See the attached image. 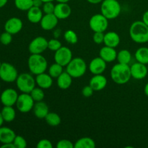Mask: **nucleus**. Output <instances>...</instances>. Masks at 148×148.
I'll list each match as a JSON object with an SVG mask.
<instances>
[{"instance_id": "c03bdc74", "label": "nucleus", "mask_w": 148, "mask_h": 148, "mask_svg": "<svg viewBox=\"0 0 148 148\" xmlns=\"http://www.w3.org/2000/svg\"><path fill=\"white\" fill-rule=\"evenodd\" d=\"M143 21L144 22L145 24L148 26V10L143 14Z\"/></svg>"}, {"instance_id": "a211bd4d", "label": "nucleus", "mask_w": 148, "mask_h": 148, "mask_svg": "<svg viewBox=\"0 0 148 148\" xmlns=\"http://www.w3.org/2000/svg\"><path fill=\"white\" fill-rule=\"evenodd\" d=\"M106 77L101 74V75H94L90 79L89 85L94 90V91H101L103 90L107 85Z\"/></svg>"}, {"instance_id": "c756f323", "label": "nucleus", "mask_w": 148, "mask_h": 148, "mask_svg": "<svg viewBox=\"0 0 148 148\" xmlns=\"http://www.w3.org/2000/svg\"><path fill=\"white\" fill-rule=\"evenodd\" d=\"M46 123L51 127H57L61 124V117L56 113L49 112L45 117Z\"/></svg>"}, {"instance_id": "f3484780", "label": "nucleus", "mask_w": 148, "mask_h": 148, "mask_svg": "<svg viewBox=\"0 0 148 148\" xmlns=\"http://www.w3.org/2000/svg\"><path fill=\"white\" fill-rule=\"evenodd\" d=\"M72 9L67 3H58L55 5L53 14L59 20H64L71 15Z\"/></svg>"}, {"instance_id": "f8f14e48", "label": "nucleus", "mask_w": 148, "mask_h": 148, "mask_svg": "<svg viewBox=\"0 0 148 148\" xmlns=\"http://www.w3.org/2000/svg\"><path fill=\"white\" fill-rule=\"evenodd\" d=\"M18 96V93L13 88H7L1 92L0 101L4 106H13L16 104Z\"/></svg>"}, {"instance_id": "4c0bfd02", "label": "nucleus", "mask_w": 148, "mask_h": 148, "mask_svg": "<svg viewBox=\"0 0 148 148\" xmlns=\"http://www.w3.org/2000/svg\"><path fill=\"white\" fill-rule=\"evenodd\" d=\"M55 5L53 4V1L45 2L43 3V6H42V10H43V13H45V14H51V13H53Z\"/></svg>"}, {"instance_id": "ddd939ff", "label": "nucleus", "mask_w": 148, "mask_h": 148, "mask_svg": "<svg viewBox=\"0 0 148 148\" xmlns=\"http://www.w3.org/2000/svg\"><path fill=\"white\" fill-rule=\"evenodd\" d=\"M23 21L18 17H11L6 21L4 24V30L12 35L20 33L23 29Z\"/></svg>"}, {"instance_id": "20e7f679", "label": "nucleus", "mask_w": 148, "mask_h": 148, "mask_svg": "<svg viewBox=\"0 0 148 148\" xmlns=\"http://www.w3.org/2000/svg\"><path fill=\"white\" fill-rule=\"evenodd\" d=\"M121 12V4L117 0H103L101 2V14L108 20H113L118 17Z\"/></svg>"}, {"instance_id": "a18cd8bd", "label": "nucleus", "mask_w": 148, "mask_h": 148, "mask_svg": "<svg viewBox=\"0 0 148 148\" xmlns=\"http://www.w3.org/2000/svg\"><path fill=\"white\" fill-rule=\"evenodd\" d=\"M1 148H15V147H14V145L13 144V143H10L2 144V145L1 146Z\"/></svg>"}, {"instance_id": "7ed1b4c3", "label": "nucleus", "mask_w": 148, "mask_h": 148, "mask_svg": "<svg viewBox=\"0 0 148 148\" xmlns=\"http://www.w3.org/2000/svg\"><path fill=\"white\" fill-rule=\"evenodd\" d=\"M27 65L30 72L33 75H38L46 72L48 62L46 58L41 54H31L27 60Z\"/></svg>"}, {"instance_id": "423d86ee", "label": "nucleus", "mask_w": 148, "mask_h": 148, "mask_svg": "<svg viewBox=\"0 0 148 148\" xmlns=\"http://www.w3.org/2000/svg\"><path fill=\"white\" fill-rule=\"evenodd\" d=\"M16 84L19 90L25 93H30L36 88V78L28 73H22L18 75L16 79Z\"/></svg>"}, {"instance_id": "603ef678", "label": "nucleus", "mask_w": 148, "mask_h": 148, "mask_svg": "<svg viewBox=\"0 0 148 148\" xmlns=\"http://www.w3.org/2000/svg\"><path fill=\"white\" fill-rule=\"evenodd\" d=\"M58 3H68L69 0H56Z\"/></svg>"}, {"instance_id": "79ce46f5", "label": "nucleus", "mask_w": 148, "mask_h": 148, "mask_svg": "<svg viewBox=\"0 0 148 148\" xmlns=\"http://www.w3.org/2000/svg\"><path fill=\"white\" fill-rule=\"evenodd\" d=\"M93 92H94V90L91 88L90 85H87V86H85L82 90V95H83L84 97H85V98H90V96H92Z\"/></svg>"}, {"instance_id": "e433bc0d", "label": "nucleus", "mask_w": 148, "mask_h": 148, "mask_svg": "<svg viewBox=\"0 0 148 148\" xmlns=\"http://www.w3.org/2000/svg\"><path fill=\"white\" fill-rule=\"evenodd\" d=\"M12 41V35L5 31L0 35V42L4 46H8Z\"/></svg>"}, {"instance_id": "393cba45", "label": "nucleus", "mask_w": 148, "mask_h": 148, "mask_svg": "<svg viewBox=\"0 0 148 148\" xmlns=\"http://www.w3.org/2000/svg\"><path fill=\"white\" fill-rule=\"evenodd\" d=\"M72 77L65 71L57 77V85L60 89L66 90L72 85Z\"/></svg>"}, {"instance_id": "412c9836", "label": "nucleus", "mask_w": 148, "mask_h": 148, "mask_svg": "<svg viewBox=\"0 0 148 148\" xmlns=\"http://www.w3.org/2000/svg\"><path fill=\"white\" fill-rule=\"evenodd\" d=\"M121 38L119 35L114 31H109L104 36L103 43L105 46L112 48H116L119 45Z\"/></svg>"}, {"instance_id": "c9c22d12", "label": "nucleus", "mask_w": 148, "mask_h": 148, "mask_svg": "<svg viewBox=\"0 0 148 148\" xmlns=\"http://www.w3.org/2000/svg\"><path fill=\"white\" fill-rule=\"evenodd\" d=\"M13 144L15 148H25L27 147V141L23 137L20 135H16Z\"/></svg>"}, {"instance_id": "ea45409f", "label": "nucleus", "mask_w": 148, "mask_h": 148, "mask_svg": "<svg viewBox=\"0 0 148 148\" xmlns=\"http://www.w3.org/2000/svg\"><path fill=\"white\" fill-rule=\"evenodd\" d=\"M104 36H105V34L103 32H95L93 36H92L94 43H96V44H101V43H103Z\"/></svg>"}, {"instance_id": "39448f33", "label": "nucleus", "mask_w": 148, "mask_h": 148, "mask_svg": "<svg viewBox=\"0 0 148 148\" xmlns=\"http://www.w3.org/2000/svg\"><path fill=\"white\" fill-rule=\"evenodd\" d=\"M87 64L83 59L76 57L72 59L66 66V72L73 78H79L83 76L87 71Z\"/></svg>"}, {"instance_id": "6e6d98bb", "label": "nucleus", "mask_w": 148, "mask_h": 148, "mask_svg": "<svg viewBox=\"0 0 148 148\" xmlns=\"http://www.w3.org/2000/svg\"><path fill=\"white\" fill-rule=\"evenodd\" d=\"M147 69H148V64H147Z\"/></svg>"}, {"instance_id": "bb28decb", "label": "nucleus", "mask_w": 148, "mask_h": 148, "mask_svg": "<svg viewBox=\"0 0 148 148\" xmlns=\"http://www.w3.org/2000/svg\"><path fill=\"white\" fill-rule=\"evenodd\" d=\"M134 56L137 62L147 65L148 64V48L140 47L135 51Z\"/></svg>"}, {"instance_id": "8fccbe9b", "label": "nucleus", "mask_w": 148, "mask_h": 148, "mask_svg": "<svg viewBox=\"0 0 148 148\" xmlns=\"http://www.w3.org/2000/svg\"><path fill=\"white\" fill-rule=\"evenodd\" d=\"M144 92L145 94L146 95V96L148 97V82L147 84L145 85V86L144 88Z\"/></svg>"}, {"instance_id": "5fc2aeb1", "label": "nucleus", "mask_w": 148, "mask_h": 148, "mask_svg": "<svg viewBox=\"0 0 148 148\" xmlns=\"http://www.w3.org/2000/svg\"><path fill=\"white\" fill-rule=\"evenodd\" d=\"M1 64H2V63H1V61H0V67H1Z\"/></svg>"}, {"instance_id": "864d4df0", "label": "nucleus", "mask_w": 148, "mask_h": 148, "mask_svg": "<svg viewBox=\"0 0 148 148\" xmlns=\"http://www.w3.org/2000/svg\"><path fill=\"white\" fill-rule=\"evenodd\" d=\"M43 3L45 2H50V1H53L54 0H41Z\"/></svg>"}, {"instance_id": "dca6fc26", "label": "nucleus", "mask_w": 148, "mask_h": 148, "mask_svg": "<svg viewBox=\"0 0 148 148\" xmlns=\"http://www.w3.org/2000/svg\"><path fill=\"white\" fill-rule=\"evenodd\" d=\"M59 23V19L53 13L45 14L40 22V27L44 30H51L56 27Z\"/></svg>"}, {"instance_id": "aec40b11", "label": "nucleus", "mask_w": 148, "mask_h": 148, "mask_svg": "<svg viewBox=\"0 0 148 148\" xmlns=\"http://www.w3.org/2000/svg\"><path fill=\"white\" fill-rule=\"evenodd\" d=\"M36 85L42 89H49L53 85V77L49 74L45 72L36 75Z\"/></svg>"}, {"instance_id": "4be33fe9", "label": "nucleus", "mask_w": 148, "mask_h": 148, "mask_svg": "<svg viewBox=\"0 0 148 148\" xmlns=\"http://www.w3.org/2000/svg\"><path fill=\"white\" fill-rule=\"evenodd\" d=\"M16 134L12 129L7 127H0V143L2 144L13 143Z\"/></svg>"}, {"instance_id": "2f4dec72", "label": "nucleus", "mask_w": 148, "mask_h": 148, "mask_svg": "<svg viewBox=\"0 0 148 148\" xmlns=\"http://www.w3.org/2000/svg\"><path fill=\"white\" fill-rule=\"evenodd\" d=\"M63 67L62 65L56 63L51 65L49 68V74L53 78H56L57 79L58 77L64 72Z\"/></svg>"}, {"instance_id": "a878e982", "label": "nucleus", "mask_w": 148, "mask_h": 148, "mask_svg": "<svg viewBox=\"0 0 148 148\" xmlns=\"http://www.w3.org/2000/svg\"><path fill=\"white\" fill-rule=\"evenodd\" d=\"M3 119L6 122H12L16 117V111L12 106H4L1 111Z\"/></svg>"}, {"instance_id": "3c124183", "label": "nucleus", "mask_w": 148, "mask_h": 148, "mask_svg": "<svg viewBox=\"0 0 148 148\" xmlns=\"http://www.w3.org/2000/svg\"><path fill=\"white\" fill-rule=\"evenodd\" d=\"M4 119H3V117H2V115H1V111H0V127L2 126L3 123H4Z\"/></svg>"}, {"instance_id": "473e14b6", "label": "nucleus", "mask_w": 148, "mask_h": 148, "mask_svg": "<svg viewBox=\"0 0 148 148\" xmlns=\"http://www.w3.org/2000/svg\"><path fill=\"white\" fill-rule=\"evenodd\" d=\"M64 38L68 43L76 44L78 41V37L77 33L72 30H67L64 33Z\"/></svg>"}, {"instance_id": "7c9ffc66", "label": "nucleus", "mask_w": 148, "mask_h": 148, "mask_svg": "<svg viewBox=\"0 0 148 148\" xmlns=\"http://www.w3.org/2000/svg\"><path fill=\"white\" fill-rule=\"evenodd\" d=\"M14 5L21 11H28L33 6V0H14Z\"/></svg>"}, {"instance_id": "9d476101", "label": "nucleus", "mask_w": 148, "mask_h": 148, "mask_svg": "<svg viewBox=\"0 0 148 148\" xmlns=\"http://www.w3.org/2000/svg\"><path fill=\"white\" fill-rule=\"evenodd\" d=\"M48 41L49 40L43 36L35 38L29 44V52L31 54H41L48 49Z\"/></svg>"}, {"instance_id": "4468645a", "label": "nucleus", "mask_w": 148, "mask_h": 148, "mask_svg": "<svg viewBox=\"0 0 148 148\" xmlns=\"http://www.w3.org/2000/svg\"><path fill=\"white\" fill-rule=\"evenodd\" d=\"M130 70H131L132 77L138 80L145 78L148 74L147 66H146V64L138 62L134 63L130 66Z\"/></svg>"}, {"instance_id": "a19ab883", "label": "nucleus", "mask_w": 148, "mask_h": 148, "mask_svg": "<svg viewBox=\"0 0 148 148\" xmlns=\"http://www.w3.org/2000/svg\"><path fill=\"white\" fill-rule=\"evenodd\" d=\"M36 147L37 148H53V145L50 140L43 139L37 143Z\"/></svg>"}, {"instance_id": "37998d69", "label": "nucleus", "mask_w": 148, "mask_h": 148, "mask_svg": "<svg viewBox=\"0 0 148 148\" xmlns=\"http://www.w3.org/2000/svg\"><path fill=\"white\" fill-rule=\"evenodd\" d=\"M33 4L34 7H40L43 6V2L41 0H33Z\"/></svg>"}, {"instance_id": "49530a36", "label": "nucleus", "mask_w": 148, "mask_h": 148, "mask_svg": "<svg viewBox=\"0 0 148 148\" xmlns=\"http://www.w3.org/2000/svg\"><path fill=\"white\" fill-rule=\"evenodd\" d=\"M61 34H62V30L60 29H56L55 31L53 32V36H54V38H59L60 37Z\"/></svg>"}, {"instance_id": "f704fd0d", "label": "nucleus", "mask_w": 148, "mask_h": 148, "mask_svg": "<svg viewBox=\"0 0 148 148\" xmlns=\"http://www.w3.org/2000/svg\"><path fill=\"white\" fill-rule=\"evenodd\" d=\"M62 47V43L57 38L51 39L48 41V49L52 51H56Z\"/></svg>"}, {"instance_id": "c85d7f7f", "label": "nucleus", "mask_w": 148, "mask_h": 148, "mask_svg": "<svg viewBox=\"0 0 148 148\" xmlns=\"http://www.w3.org/2000/svg\"><path fill=\"white\" fill-rule=\"evenodd\" d=\"M116 59L119 63L129 64L132 60V54L129 50L122 49L117 53Z\"/></svg>"}, {"instance_id": "5701e85b", "label": "nucleus", "mask_w": 148, "mask_h": 148, "mask_svg": "<svg viewBox=\"0 0 148 148\" xmlns=\"http://www.w3.org/2000/svg\"><path fill=\"white\" fill-rule=\"evenodd\" d=\"M33 110L34 115L38 119H45V117L49 113V106L43 101L36 102L34 104Z\"/></svg>"}, {"instance_id": "6ab92c4d", "label": "nucleus", "mask_w": 148, "mask_h": 148, "mask_svg": "<svg viewBox=\"0 0 148 148\" xmlns=\"http://www.w3.org/2000/svg\"><path fill=\"white\" fill-rule=\"evenodd\" d=\"M99 56L106 63H111L116 59L117 52L115 50V48L105 46L101 48L100 50Z\"/></svg>"}, {"instance_id": "4d7b16f0", "label": "nucleus", "mask_w": 148, "mask_h": 148, "mask_svg": "<svg viewBox=\"0 0 148 148\" xmlns=\"http://www.w3.org/2000/svg\"><path fill=\"white\" fill-rule=\"evenodd\" d=\"M0 86H1V85H0Z\"/></svg>"}, {"instance_id": "2eb2a0df", "label": "nucleus", "mask_w": 148, "mask_h": 148, "mask_svg": "<svg viewBox=\"0 0 148 148\" xmlns=\"http://www.w3.org/2000/svg\"><path fill=\"white\" fill-rule=\"evenodd\" d=\"M106 62L101 57H95L90 61L88 66L90 72L92 75H101L105 72L106 69Z\"/></svg>"}, {"instance_id": "58836bf2", "label": "nucleus", "mask_w": 148, "mask_h": 148, "mask_svg": "<svg viewBox=\"0 0 148 148\" xmlns=\"http://www.w3.org/2000/svg\"><path fill=\"white\" fill-rule=\"evenodd\" d=\"M56 147L57 148H73L75 147V145L69 140H59L56 144Z\"/></svg>"}, {"instance_id": "6e6552de", "label": "nucleus", "mask_w": 148, "mask_h": 148, "mask_svg": "<svg viewBox=\"0 0 148 148\" xmlns=\"http://www.w3.org/2000/svg\"><path fill=\"white\" fill-rule=\"evenodd\" d=\"M89 27L92 31L104 32L108 27V19L102 14H95L90 17L89 20Z\"/></svg>"}, {"instance_id": "f03ea898", "label": "nucleus", "mask_w": 148, "mask_h": 148, "mask_svg": "<svg viewBox=\"0 0 148 148\" xmlns=\"http://www.w3.org/2000/svg\"><path fill=\"white\" fill-rule=\"evenodd\" d=\"M132 77L131 70L129 64L118 63L111 69V78L117 85H124Z\"/></svg>"}, {"instance_id": "f257e3e1", "label": "nucleus", "mask_w": 148, "mask_h": 148, "mask_svg": "<svg viewBox=\"0 0 148 148\" xmlns=\"http://www.w3.org/2000/svg\"><path fill=\"white\" fill-rule=\"evenodd\" d=\"M132 40L137 43H145L148 42V26L142 20L132 23L129 30Z\"/></svg>"}, {"instance_id": "cd10ccee", "label": "nucleus", "mask_w": 148, "mask_h": 148, "mask_svg": "<svg viewBox=\"0 0 148 148\" xmlns=\"http://www.w3.org/2000/svg\"><path fill=\"white\" fill-rule=\"evenodd\" d=\"M95 143L92 138L88 137H82L75 143V148H95Z\"/></svg>"}, {"instance_id": "b1692460", "label": "nucleus", "mask_w": 148, "mask_h": 148, "mask_svg": "<svg viewBox=\"0 0 148 148\" xmlns=\"http://www.w3.org/2000/svg\"><path fill=\"white\" fill-rule=\"evenodd\" d=\"M43 10H40V7H33L27 11V20L33 24H37L39 23L43 17Z\"/></svg>"}, {"instance_id": "9b49d317", "label": "nucleus", "mask_w": 148, "mask_h": 148, "mask_svg": "<svg viewBox=\"0 0 148 148\" xmlns=\"http://www.w3.org/2000/svg\"><path fill=\"white\" fill-rule=\"evenodd\" d=\"M72 59V52L69 48L62 46L54 53V62L62 66H66Z\"/></svg>"}, {"instance_id": "0eeeda50", "label": "nucleus", "mask_w": 148, "mask_h": 148, "mask_svg": "<svg viewBox=\"0 0 148 148\" xmlns=\"http://www.w3.org/2000/svg\"><path fill=\"white\" fill-rule=\"evenodd\" d=\"M17 69L12 64L3 62L0 67V79L5 82H13L18 77Z\"/></svg>"}, {"instance_id": "09e8293b", "label": "nucleus", "mask_w": 148, "mask_h": 148, "mask_svg": "<svg viewBox=\"0 0 148 148\" xmlns=\"http://www.w3.org/2000/svg\"><path fill=\"white\" fill-rule=\"evenodd\" d=\"M8 0H0V8H2L7 4Z\"/></svg>"}, {"instance_id": "1a4fd4ad", "label": "nucleus", "mask_w": 148, "mask_h": 148, "mask_svg": "<svg viewBox=\"0 0 148 148\" xmlns=\"http://www.w3.org/2000/svg\"><path fill=\"white\" fill-rule=\"evenodd\" d=\"M35 101L33 99L30 93H25L19 95L16 102V106L18 111L21 113H28L33 110Z\"/></svg>"}, {"instance_id": "72a5a7b5", "label": "nucleus", "mask_w": 148, "mask_h": 148, "mask_svg": "<svg viewBox=\"0 0 148 148\" xmlns=\"http://www.w3.org/2000/svg\"><path fill=\"white\" fill-rule=\"evenodd\" d=\"M30 94L36 102L43 101L45 97V92L43 91V89L39 88V87L38 88H35L30 92Z\"/></svg>"}, {"instance_id": "de8ad7c7", "label": "nucleus", "mask_w": 148, "mask_h": 148, "mask_svg": "<svg viewBox=\"0 0 148 148\" xmlns=\"http://www.w3.org/2000/svg\"><path fill=\"white\" fill-rule=\"evenodd\" d=\"M89 3L92 4H100V3L102 2L103 0H87Z\"/></svg>"}]
</instances>
